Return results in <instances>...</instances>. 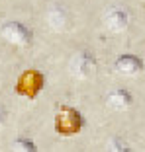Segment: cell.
Wrapping results in <instances>:
<instances>
[{
    "label": "cell",
    "mask_w": 145,
    "mask_h": 152,
    "mask_svg": "<svg viewBox=\"0 0 145 152\" xmlns=\"http://www.w3.org/2000/svg\"><path fill=\"white\" fill-rule=\"evenodd\" d=\"M0 33L8 43L18 45V47H27L32 43V29L27 26H24L22 22H6L0 27Z\"/></svg>",
    "instance_id": "obj_3"
},
{
    "label": "cell",
    "mask_w": 145,
    "mask_h": 152,
    "mask_svg": "<svg viewBox=\"0 0 145 152\" xmlns=\"http://www.w3.org/2000/svg\"><path fill=\"white\" fill-rule=\"evenodd\" d=\"M108 152H132V146L122 137H112L108 140Z\"/></svg>",
    "instance_id": "obj_10"
},
{
    "label": "cell",
    "mask_w": 145,
    "mask_h": 152,
    "mask_svg": "<svg viewBox=\"0 0 145 152\" xmlns=\"http://www.w3.org/2000/svg\"><path fill=\"white\" fill-rule=\"evenodd\" d=\"M132 103H133V96L126 88H116L106 96V105L114 111H124V109L132 107Z\"/></svg>",
    "instance_id": "obj_8"
},
{
    "label": "cell",
    "mask_w": 145,
    "mask_h": 152,
    "mask_svg": "<svg viewBox=\"0 0 145 152\" xmlns=\"http://www.w3.org/2000/svg\"><path fill=\"white\" fill-rule=\"evenodd\" d=\"M114 68H116V72H120L124 76H135L143 70V61L135 55L126 53V55H120L114 61Z\"/></svg>",
    "instance_id": "obj_6"
},
{
    "label": "cell",
    "mask_w": 145,
    "mask_h": 152,
    "mask_svg": "<svg viewBox=\"0 0 145 152\" xmlns=\"http://www.w3.org/2000/svg\"><path fill=\"white\" fill-rule=\"evenodd\" d=\"M129 22H132V14H129L127 8H124V6H112V8L104 14L106 27L114 33L126 31L127 27H129Z\"/></svg>",
    "instance_id": "obj_5"
},
{
    "label": "cell",
    "mask_w": 145,
    "mask_h": 152,
    "mask_svg": "<svg viewBox=\"0 0 145 152\" xmlns=\"http://www.w3.org/2000/svg\"><path fill=\"white\" fill-rule=\"evenodd\" d=\"M12 152H37V146L33 140L26 137H16L12 140Z\"/></svg>",
    "instance_id": "obj_9"
},
{
    "label": "cell",
    "mask_w": 145,
    "mask_h": 152,
    "mask_svg": "<svg viewBox=\"0 0 145 152\" xmlns=\"http://www.w3.org/2000/svg\"><path fill=\"white\" fill-rule=\"evenodd\" d=\"M6 119H8V109H6L4 105L0 103V127H2V125L6 123Z\"/></svg>",
    "instance_id": "obj_11"
},
{
    "label": "cell",
    "mask_w": 145,
    "mask_h": 152,
    "mask_svg": "<svg viewBox=\"0 0 145 152\" xmlns=\"http://www.w3.org/2000/svg\"><path fill=\"white\" fill-rule=\"evenodd\" d=\"M86 121L82 117V113L78 109L71 107V105H61L55 113V133L61 134V137H72V134H78L84 129Z\"/></svg>",
    "instance_id": "obj_1"
},
{
    "label": "cell",
    "mask_w": 145,
    "mask_h": 152,
    "mask_svg": "<svg viewBox=\"0 0 145 152\" xmlns=\"http://www.w3.org/2000/svg\"><path fill=\"white\" fill-rule=\"evenodd\" d=\"M43 86H45V76L36 68H27V70H24L20 74L18 82H16V94L20 98H26L32 102V99H36L39 96Z\"/></svg>",
    "instance_id": "obj_2"
},
{
    "label": "cell",
    "mask_w": 145,
    "mask_h": 152,
    "mask_svg": "<svg viewBox=\"0 0 145 152\" xmlns=\"http://www.w3.org/2000/svg\"><path fill=\"white\" fill-rule=\"evenodd\" d=\"M45 20L47 26L53 29V31H65L69 27V14L63 6L59 4H51L45 12Z\"/></svg>",
    "instance_id": "obj_7"
},
{
    "label": "cell",
    "mask_w": 145,
    "mask_h": 152,
    "mask_svg": "<svg viewBox=\"0 0 145 152\" xmlns=\"http://www.w3.org/2000/svg\"><path fill=\"white\" fill-rule=\"evenodd\" d=\"M71 74L81 78V80H86V78H90L92 74L96 72V58L92 53L88 51H78L75 57L71 58Z\"/></svg>",
    "instance_id": "obj_4"
}]
</instances>
